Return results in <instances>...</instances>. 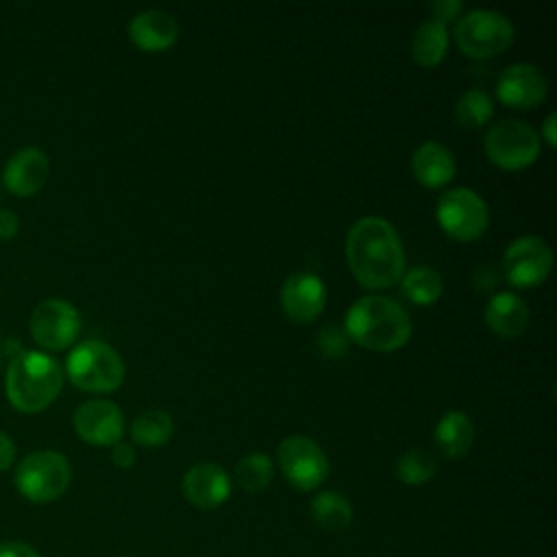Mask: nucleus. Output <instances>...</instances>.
<instances>
[{
    "label": "nucleus",
    "instance_id": "1",
    "mask_svg": "<svg viewBox=\"0 0 557 557\" xmlns=\"http://www.w3.org/2000/svg\"><path fill=\"white\" fill-rule=\"evenodd\" d=\"M346 261L359 285L387 289L405 274V248L396 228L379 218H359L346 233Z\"/></svg>",
    "mask_w": 557,
    "mask_h": 557
},
{
    "label": "nucleus",
    "instance_id": "2",
    "mask_svg": "<svg viewBox=\"0 0 557 557\" xmlns=\"http://www.w3.org/2000/svg\"><path fill=\"white\" fill-rule=\"evenodd\" d=\"M348 342L374 352H394L411 337V318L400 302L387 296H361L344 318Z\"/></svg>",
    "mask_w": 557,
    "mask_h": 557
},
{
    "label": "nucleus",
    "instance_id": "3",
    "mask_svg": "<svg viewBox=\"0 0 557 557\" xmlns=\"http://www.w3.org/2000/svg\"><path fill=\"white\" fill-rule=\"evenodd\" d=\"M63 387V370L59 361L46 352H20L4 376L9 403L22 413H37L50 407Z\"/></svg>",
    "mask_w": 557,
    "mask_h": 557
},
{
    "label": "nucleus",
    "instance_id": "4",
    "mask_svg": "<svg viewBox=\"0 0 557 557\" xmlns=\"http://www.w3.org/2000/svg\"><path fill=\"white\" fill-rule=\"evenodd\" d=\"M65 372L78 389L109 394L122 385L126 368L122 357L107 342L87 339L70 350Z\"/></svg>",
    "mask_w": 557,
    "mask_h": 557
},
{
    "label": "nucleus",
    "instance_id": "5",
    "mask_svg": "<svg viewBox=\"0 0 557 557\" xmlns=\"http://www.w3.org/2000/svg\"><path fill=\"white\" fill-rule=\"evenodd\" d=\"M70 461L57 450H35L26 455L15 470L17 492L37 505L52 503L70 487Z\"/></svg>",
    "mask_w": 557,
    "mask_h": 557
},
{
    "label": "nucleus",
    "instance_id": "6",
    "mask_svg": "<svg viewBox=\"0 0 557 557\" xmlns=\"http://www.w3.org/2000/svg\"><path fill=\"white\" fill-rule=\"evenodd\" d=\"M455 41L470 59H490L505 52L513 41V24L494 9H472L455 26Z\"/></svg>",
    "mask_w": 557,
    "mask_h": 557
},
{
    "label": "nucleus",
    "instance_id": "7",
    "mask_svg": "<svg viewBox=\"0 0 557 557\" xmlns=\"http://www.w3.org/2000/svg\"><path fill=\"white\" fill-rule=\"evenodd\" d=\"M483 150L496 168L518 172L540 157V135L522 120H500L487 128Z\"/></svg>",
    "mask_w": 557,
    "mask_h": 557
},
{
    "label": "nucleus",
    "instance_id": "8",
    "mask_svg": "<svg viewBox=\"0 0 557 557\" xmlns=\"http://www.w3.org/2000/svg\"><path fill=\"white\" fill-rule=\"evenodd\" d=\"M435 218L440 228L455 242H474L487 231L490 224L485 200L468 187L446 189L437 198Z\"/></svg>",
    "mask_w": 557,
    "mask_h": 557
},
{
    "label": "nucleus",
    "instance_id": "9",
    "mask_svg": "<svg viewBox=\"0 0 557 557\" xmlns=\"http://www.w3.org/2000/svg\"><path fill=\"white\" fill-rule=\"evenodd\" d=\"M278 468L300 492L320 487L329 476V457L311 437L289 435L278 444Z\"/></svg>",
    "mask_w": 557,
    "mask_h": 557
},
{
    "label": "nucleus",
    "instance_id": "10",
    "mask_svg": "<svg viewBox=\"0 0 557 557\" xmlns=\"http://www.w3.org/2000/svg\"><path fill=\"white\" fill-rule=\"evenodd\" d=\"M553 270V252L542 237H516L503 255V274L509 285L531 289L542 285Z\"/></svg>",
    "mask_w": 557,
    "mask_h": 557
},
{
    "label": "nucleus",
    "instance_id": "11",
    "mask_svg": "<svg viewBox=\"0 0 557 557\" xmlns=\"http://www.w3.org/2000/svg\"><path fill=\"white\" fill-rule=\"evenodd\" d=\"M81 333V315L74 305L61 298L41 300L30 315V335L46 350L70 348Z\"/></svg>",
    "mask_w": 557,
    "mask_h": 557
},
{
    "label": "nucleus",
    "instance_id": "12",
    "mask_svg": "<svg viewBox=\"0 0 557 557\" xmlns=\"http://www.w3.org/2000/svg\"><path fill=\"white\" fill-rule=\"evenodd\" d=\"M74 431L91 446H115L124 435V413L111 400H87L74 411Z\"/></svg>",
    "mask_w": 557,
    "mask_h": 557
},
{
    "label": "nucleus",
    "instance_id": "13",
    "mask_svg": "<svg viewBox=\"0 0 557 557\" xmlns=\"http://www.w3.org/2000/svg\"><path fill=\"white\" fill-rule=\"evenodd\" d=\"M278 298L292 322L309 324L326 307V285L313 272H294L283 281Z\"/></svg>",
    "mask_w": 557,
    "mask_h": 557
},
{
    "label": "nucleus",
    "instance_id": "14",
    "mask_svg": "<svg viewBox=\"0 0 557 557\" xmlns=\"http://www.w3.org/2000/svg\"><path fill=\"white\" fill-rule=\"evenodd\" d=\"M548 94L544 72L533 63H513L496 78V96L511 109H533Z\"/></svg>",
    "mask_w": 557,
    "mask_h": 557
},
{
    "label": "nucleus",
    "instance_id": "15",
    "mask_svg": "<svg viewBox=\"0 0 557 557\" xmlns=\"http://www.w3.org/2000/svg\"><path fill=\"white\" fill-rule=\"evenodd\" d=\"M50 174V161L44 150L26 146L9 157L2 170L4 187L20 198L37 194Z\"/></svg>",
    "mask_w": 557,
    "mask_h": 557
},
{
    "label": "nucleus",
    "instance_id": "16",
    "mask_svg": "<svg viewBox=\"0 0 557 557\" xmlns=\"http://www.w3.org/2000/svg\"><path fill=\"white\" fill-rule=\"evenodd\" d=\"M183 496L198 509H215L231 496V476L220 463H196L183 476Z\"/></svg>",
    "mask_w": 557,
    "mask_h": 557
},
{
    "label": "nucleus",
    "instance_id": "17",
    "mask_svg": "<svg viewBox=\"0 0 557 557\" xmlns=\"http://www.w3.org/2000/svg\"><path fill=\"white\" fill-rule=\"evenodd\" d=\"M128 37L139 50L161 52L176 44L178 22L168 11L146 9L131 20Z\"/></svg>",
    "mask_w": 557,
    "mask_h": 557
},
{
    "label": "nucleus",
    "instance_id": "18",
    "mask_svg": "<svg viewBox=\"0 0 557 557\" xmlns=\"http://www.w3.org/2000/svg\"><path fill=\"white\" fill-rule=\"evenodd\" d=\"M455 157L440 141H424L411 154V174L420 185L429 189H440L448 185L455 178Z\"/></svg>",
    "mask_w": 557,
    "mask_h": 557
},
{
    "label": "nucleus",
    "instance_id": "19",
    "mask_svg": "<svg viewBox=\"0 0 557 557\" xmlns=\"http://www.w3.org/2000/svg\"><path fill=\"white\" fill-rule=\"evenodd\" d=\"M483 318L494 335L511 339L524 333L529 324V305L513 292H498L485 302Z\"/></svg>",
    "mask_w": 557,
    "mask_h": 557
},
{
    "label": "nucleus",
    "instance_id": "20",
    "mask_svg": "<svg viewBox=\"0 0 557 557\" xmlns=\"http://www.w3.org/2000/svg\"><path fill=\"white\" fill-rule=\"evenodd\" d=\"M433 437L444 457L459 459L468 455L474 444V424L468 413L453 409L437 420Z\"/></svg>",
    "mask_w": 557,
    "mask_h": 557
},
{
    "label": "nucleus",
    "instance_id": "21",
    "mask_svg": "<svg viewBox=\"0 0 557 557\" xmlns=\"http://www.w3.org/2000/svg\"><path fill=\"white\" fill-rule=\"evenodd\" d=\"M448 50V28L435 20L422 22L411 39V57L422 67H435L442 63Z\"/></svg>",
    "mask_w": 557,
    "mask_h": 557
},
{
    "label": "nucleus",
    "instance_id": "22",
    "mask_svg": "<svg viewBox=\"0 0 557 557\" xmlns=\"http://www.w3.org/2000/svg\"><path fill=\"white\" fill-rule=\"evenodd\" d=\"M398 283H400L403 296L420 307H429V305L437 302L444 292L440 272L429 265H416V268L407 270Z\"/></svg>",
    "mask_w": 557,
    "mask_h": 557
},
{
    "label": "nucleus",
    "instance_id": "23",
    "mask_svg": "<svg viewBox=\"0 0 557 557\" xmlns=\"http://www.w3.org/2000/svg\"><path fill=\"white\" fill-rule=\"evenodd\" d=\"M174 435V422L163 409H146L131 424V437L144 448H159Z\"/></svg>",
    "mask_w": 557,
    "mask_h": 557
},
{
    "label": "nucleus",
    "instance_id": "24",
    "mask_svg": "<svg viewBox=\"0 0 557 557\" xmlns=\"http://www.w3.org/2000/svg\"><path fill=\"white\" fill-rule=\"evenodd\" d=\"M311 516L324 531H344L352 522V505L339 492H320L311 500Z\"/></svg>",
    "mask_w": 557,
    "mask_h": 557
},
{
    "label": "nucleus",
    "instance_id": "25",
    "mask_svg": "<svg viewBox=\"0 0 557 557\" xmlns=\"http://www.w3.org/2000/svg\"><path fill=\"white\" fill-rule=\"evenodd\" d=\"M274 476V463L263 453H248L235 466V479L242 490L257 494L270 485Z\"/></svg>",
    "mask_w": 557,
    "mask_h": 557
},
{
    "label": "nucleus",
    "instance_id": "26",
    "mask_svg": "<svg viewBox=\"0 0 557 557\" xmlns=\"http://www.w3.org/2000/svg\"><path fill=\"white\" fill-rule=\"evenodd\" d=\"M492 113H494L492 98L483 89H476V87L463 91L455 104V117H457L459 126H463V128L485 126L490 122Z\"/></svg>",
    "mask_w": 557,
    "mask_h": 557
},
{
    "label": "nucleus",
    "instance_id": "27",
    "mask_svg": "<svg viewBox=\"0 0 557 557\" xmlns=\"http://www.w3.org/2000/svg\"><path fill=\"white\" fill-rule=\"evenodd\" d=\"M437 472L435 457L424 448H409L396 461V476L407 485H422Z\"/></svg>",
    "mask_w": 557,
    "mask_h": 557
},
{
    "label": "nucleus",
    "instance_id": "28",
    "mask_svg": "<svg viewBox=\"0 0 557 557\" xmlns=\"http://www.w3.org/2000/svg\"><path fill=\"white\" fill-rule=\"evenodd\" d=\"M318 348H320V352H322L324 357H331V359L346 355V350H348V337H346L344 329L337 326V324H326V326H322L320 333H318Z\"/></svg>",
    "mask_w": 557,
    "mask_h": 557
},
{
    "label": "nucleus",
    "instance_id": "29",
    "mask_svg": "<svg viewBox=\"0 0 557 557\" xmlns=\"http://www.w3.org/2000/svg\"><path fill=\"white\" fill-rule=\"evenodd\" d=\"M431 20L448 26L450 22H457L461 17L463 11V2L461 0H435L431 2Z\"/></svg>",
    "mask_w": 557,
    "mask_h": 557
},
{
    "label": "nucleus",
    "instance_id": "30",
    "mask_svg": "<svg viewBox=\"0 0 557 557\" xmlns=\"http://www.w3.org/2000/svg\"><path fill=\"white\" fill-rule=\"evenodd\" d=\"M0 557H39V553L26 542L9 540V542H0Z\"/></svg>",
    "mask_w": 557,
    "mask_h": 557
},
{
    "label": "nucleus",
    "instance_id": "31",
    "mask_svg": "<svg viewBox=\"0 0 557 557\" xmlns=\"http://www.w3.org/2000/svg\"><path fill=\"white\" fill-rule=\"evenodd\" d=\"M111 459H113V463L117 466V468H133L135 466V459H137V455H135V448L131 446V444H126V442H117L115 446H113V450H111Z\"/></svg>",
    "mask_w": 557,
    "mask_h": 557
},
{
    "label": "nucleus",
    "instance_id": "32",
    "mask_svg": "<svg viewBox=\"0 0 557 557\" xmlns=\"http://www.w3.org/2000/svg\"><path fill=\"white\" fill-rule=\"evenodd\" d=\"M17 231H20V218L9 209H0V239L9 242L17 235Z\"/></svg>",
    "mask_w": 557,
    "mask_h": 557
},
{
    "label": "nucleus",
    "instance_id": "33",
    "mask_svg": "<svg viewBox=\"0 0 557 557\" xmlns=\"http://www.w3.org/2000/svg\"><path fill=\"white\" fill-rule=\"evenodd\" d=\"M13 459H15V444L4 431H0V472L9 470Z\"/></svg>",
    "mask_w": 557,
    "mask_h": 557
},
{
    "label": "nucleus",
    "instance_id": "34",
    "mask_svg": "<svg viewBox=\"0 0 557 557\" xmlns=\"http://www.w3.org/2000/svg\"><path fill=\"white\" fill-rule=\"evenodd\" d=\"M555 126H557V115L555 113H548L542 122V139H546V144L550 148H555L557 144V133H555Z\"/></svg>",
    "mask_w": 557,
    "mask_h": 557
}]
</instances>
